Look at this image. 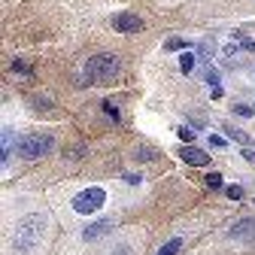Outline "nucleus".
I'll list each match as a JSON object with an SVG mask.
<instances>
[{"label":"nucleus","instance_id":"obj_1","mask_svg":"<svg viewBox=\"0 0 255 255\" xmlns=\"http://www.w3.org/2000/svg\"><path fill=\"white\" fill-rule=\"evenodd\" d=\"M43 234H46V216L43 213H30L24 219L15 222V228H12V252L18 255H34L43 243Z\"/></svg>","mask_w":255,"mask_h":255},{"label":"nucleus","instance_id":"obj_2","mask_svg":"<svg viewBox=\"0 0 255 255\" xmlns=\"http://www.w3.org/2000/svg\"><path fill=\"white\" fill-rule=\"evenodd\" d=\"M119 76V58L116 55H94L82 67V82L85 85H104Z\"/></svg>","mask_w":255,"mask_h":255},{"label":"nucleus","instance_id":"obj_3","mask_svg":"<svg viewBox=\"0 0 255 255\" xmlns=\"http://www.w3.org/2000/svg\"><path fill=\"white\" fill-rule=\"evenodd\" d=\"M52 146H55V140H52V134H46V131H40V134H21V140L15 143V152H18V158L34 161V158L49 155Z\"/></svg>","mask_w":255,"mask_h":255},{"label":"nucleus","instance_id":"obj_4","mask_svg":"<svg viewBox=\"0 0 255 255\" xmlns=\"http://www.w3.org/2000/svg\"><path fill=\"white\" fill-rule=\"evenodd\" d=\"M104 204H107V191H104L101 185L82 188L79 195H73V201H70L73 213H79V216H94V213H98Z\"/></svg>","mask_w":255,"mask_h":255},{"label":"nucleus","instance_id":"obj_5","mask_svg":"<svg viewBox=\"0 0 255 255\" xmlns=\"http://www.w3.org/2000/svg\"><path fill=\"white\" fill-rule=\"evenodd\" d=\"M113 27L119 30V34H137V30H143V18L137 12H116L113 15Z\"/></svg>","mask_w":255,"mask_h":255},{"label":"nucleus","instance_id":"obj_6","mask_svg":"<svg viewBox=\"0 0 255 255\" xmlns=\"http://www.w3.org/2000/svg\"><path fill=\"white\" fill-rule=\"evenodd\" d=\"M231 240H243V243H255V219H240L231 228Z\"/></svg>","mask_w":255,"mask_h":255},{"label":"nucleus","instance_id":"obj_7","mask_svg":"<svg viewBox=\"0 0 255 255\" xmlns=\"http://www.w3.org/2000/svg\"><path fill=\"white\" fill-rule=\"evenodd\" d=\"M179 158L185 164H191V167H204V164H210V155L204 152V149H198V146H182L179 149Z\"/></svg>","mask_w":255,"mask_h":255},{"label":"nucleus","instance_id":"obj_8","mask_svg":"<svg viewBox=\"0 0 255 255\" xmlns=\"http://www.w3.org/2000/svg\"><path fill=\"white\" fill-rule=\"evenodd\" d=\"M113 228V219H101V222H91V225L82 231V237L85 240H98V237H104L107 231Z\"/></svg>","mask_w":255,"mask_h":255},{"label":"nucleus","instance_id":"obj_9","mask_svg":"<svg viewBox=\"0 0 255 255\" xmlns=\"http://www.w3.org/2000/svg\"><path fill=\"white\" fill-rule=\"evenodd\" d=\"M195 64H198V55H191V52L179 55V70L182 73H191V70H195Z\"/></svg>","mask_w":255,"mask_h":255},{"label":"nucleus","instance_id":"obj_10","mask_svg":"<svg viewBox=\"0 0 255 255\" xmlns=\"http://www.w3.org/2000/svg\"><path fill=\"white\" fill-rule=\"evenodd\" d=\"M12 128H3V164L9 161V158H12Z\"/></svg>","mask_w":255,"mask_h":255},{"label":"nucleus","instance_id":"obj_11","mask_svg":"<svg viewBox=\"0 0 255 255\" xmlns=\"http://www.w3.org/2000/svg\"><path fill=\"white\" fill-rule=\"evenodd\" d=\"M179 249H182V237H173V240H167L161 246V252H158V255H176Z\"/></svg>","mask_w":255,"mask_h":255},{"label":"nucleus","instance_id":"obj_12","mask_svg":"<svg viewBox=\"0 0 255 255\" xmlns=\"http://www.w3.org/2000/svg\"><path fill=\"white\" fill-rule=\"evenodd\" d=\"M225 134H228L231 140H237V143L249 146V134H246V131H237V128H225Z\"/></svg>","mask_w":255,"mask_h":255},{"label":"nucleus","instance_id":"obj_13","mask_svg":"<svg viewBox=\"0 0 255 255\" xmlns=\"http://www.w3.org/2000/svg\"><path fill=\"white\" fill-rule=\"evenodd\" d=\"M140 155V161H155V149H149V146H137L134 149V158Z\"/></svg>","mask_w":255,"mask_h":255},{"label":"nucleus","instance_id":"obj_14","mask_svg":"<svg viewBox=\"0 0 255 255\" xmlns=\"http://www.w3.org/2000/svg\"><path fill=\"white\" fill-rule=\"evenodd\" d=\"M176 137H179V140H182L185 146H191V140H195V131H191V128H185V125H182V128H176Z\"/></svg>","mask_w":255,"mask_h":255},{"label":"nucleus","instance_id":"obj_15","mask_svg":"<svg viewBox=\"0 0 255 255\" xmlns=\"http://www.w3.org/2000/svg\"><path fill=\"white\" fill-rule=\"evenodd\" d=\"M204 79H207V85H216V88H219V79H222V76H219V70H216V67H210V64H207Z\"/></svg>","mask_w":255,"mask_h":255},{"label":"nucleus","instance_id":"obj_16","mask_svg":"<svg viewBox=\"0 0 255 255\" xmlns=\"http://www.w3.org/2000/svg\"><path fill=\"white\" fill-rule=\"evenodd\" d=\"M225 195H228L231 201H240V198H243V188H240V185H228V188H225Z\"/></svg>","mask_w":255,"mask_h":255},{"label":"nucleus","instance_id":"obj_17","mask_svg":"<svg viewBox=\"0 0 255 255\" xmlns=\"http://www.w3.org/2000/svg\"><path fill=\"white\" fill-rule=\"evenodd\" d=\"M185 46H188L185 40H167V46H164V49H167V52H179V49H185Z\"/></svg>","mask_w":255,"mask_h":255},{"label":"nucleus","instance_id":"obj_18","mask_svg":"<svg viewBox=\"0 0 255 255\" xmlns=\"http://www.w3.org/2000/svg\"><path fill=\"white\" fill-rule=\"evenodd\" d=\"M204 182H207L210 188H222V176H219V173H207V179H204Z\"/></svg>","mask_w":255,"mask_h":255},{"label":"nucleus","instance_id":"obj_19","mask_svg":"<svg viewBox=\"0 0 255 255\" xmlns=\"http://www.w3.org/2000/svg\"><path fill=\"white\" fill-rule=\"evenodd\" d=\"M234 113H237L240 119H249V116H252V107H246V104H237V107H234Z\"/></svg>","mask_w":255,"mask_h":255},{"label":"nucleus","instance_id":"obj_20","mask_svg":"<svg viewBox=\"0 0 255 255\" xmlns=\"http://www.w3.org/2000/svg\"><path fill=\"white\" fill-rule=\"evenodd\" d=\"M104 113H107V116H110V119H119V110H116V107H113V104H110V101H107V104H104Z\"/></svg>","mask_w":255,"mask_h":255},{"label":"nucleus","instance_id":"obj_21","mask_svg":"<svg viewBox=\"0 0 255 255\" xmlns=\"http://www.w3.org/2000/svg\"><path fill=\"white\" fill-rule=\"evenodd\" d=\"M125 182H128V185H140L143 179H140V173H137V176H134V173H128V176H125Z\"/></svg>","mask_w":255,"mask_h":255},{"label":"nucleus","instance_id":"obj_22","mask_svg":"<svg viewBox=\"0 0 255 255\" xmlns=\"http://www.w3.org/2000/svg\"><path fill=\"white\" fill-rule=\"evenodd\" d=\"M201 55H204V58L213 55V43H201Z\"/></svg>","mask_w":255,"mask_h":255},{"label":"nucleus","instance_id":"obj_23","mask_svg":"<svg viewBox=\"0 0 255 255\" xmlns=\"http://www.w3.org/2000/svg\"><path fill=\"white\" fill-rule=\"evenodd\" d=\"M210 143H213L216 149H225V140H222V137H210Z\"/></svg>","mask_w":255,"mask_h":255},{"label":"nucleus","instance_id":"obj_24","mask_svg":"<svg viewBox=\"0 0 255 255\" xmlns=\"http://www.w3.org/2000/svg\"><path fill=\"white\" fill-rule=\"evenodd\" d=\"M243 158H246V161H255V152H252V149L246 146V149H243Z\"/></svg>","mask_w":255,"mask_h":255}]
</instances>
